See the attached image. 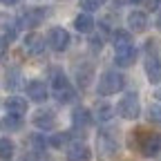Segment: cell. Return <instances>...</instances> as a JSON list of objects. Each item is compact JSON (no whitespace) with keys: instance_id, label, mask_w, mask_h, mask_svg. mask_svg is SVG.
Instances as JSON below:
<instances>
[{"instance_id":"obj_1","label":"cell","mask_w":161,"mask_h":161,"mask_svg":"<svg viewBox=\"0 0 161 161\" xmlns=\"http://www.w3.org/2000/svg\"><path fill=\"white\" fill-rule=\"evenodd\" d=\"M134 141H136V150L143 157L154 159V157L161 154V134L146 132V130H134Z\"/></svg>"},{"instance_id":"obj_2","label":"cell","mask_w":161,"mask_h":161,"mask_svg":"<svg viewBox=\"0 0 161 161\" xmlns=\"http://www.w3.org/2000/svg\"><path fill=\"white\" fill-rule=\"evenodd\" d=\"M52 92H54V96L60 101V103H74L76 101V90L72 87V83L67 80V76L60 69L52 72Z\"/></svg>"},{"instance_id":"obj_3","label":"cell","mask_w":161,"mask_h":161,"mask_svg":"<svg viewBox=\"0 0 161 161\" xmlns=\"http://www.w3.org/2000/svg\"><path fill=\"white\" fill-rule=\"evenodd\" d=\"M123 87H125V76L121 72L110 69V72H103V76L98 78L96 92H98V96H112V94L121 92Z\"/></svg>"},{"instance_id":"obj_4","label":"cell","mask_w":161,"mask_h":161,"mask_svg":"<svg viewBox=\"0 0 161 161\" xmlns=\"http://www.w3.org/2000/svg\"><path fill=\"white\" fill-rule=\"evenodd\" d=\"M116 112H119V116H121V119H128V121L139 119V114H141L139 96H136L134 92L123 94V96H121V101H119V105H116Z\"/></svg>"},{"instance_id":"obj_5","label":"cell","mask_w":161,"mask_h":161,"mask_svg":"<svg viewBox=\"0 0 161 161\" xmlns=\"http://www.w3.org/2000/svg\"><path fill=\"white\" fill-rule=\"evenodd\" d=\"M47 45L54 52H67V47L72 45V36L63 27H52L47 34Z\"/></svg>"},{"instance_id":"obj_6","label":"cell","mask_w":161,"mask_h":161,"mask_svg":"<svg viewBox=\"0 0 161 161\" xmlns=\"http://www.w3.org/2000/svg\"><path fill=\"white\" fill-rule=\"evenodd\" d=\"M96 148H98V157L108 161V159H112V157L116 154L119 143H116V139H114L112 132H101V134L96 136Z\"/></svg>"},{"instance_id":"obj_7","label":"cell","mask_w":161,"mask_h":161,"mask_svg":"<svg viewBox=\"0 0 161 161\" xmlns=\"http://www.w3.org/2000/svg\"><path fill=\"white\" fill-rule=\"evenodd\" d=\"M154 40H148V58H146V76L150 83H161V60L152 54Z\"/></svg>"},{"instance_id":"obj_8","label":"cell","mask_w":161,"mask_h":161,"mask_svg":"<svg viewBox=\"0 0 161 161\" xmlns=\"http://www.w3.org/2000/svg\"><path fill=\"white\" fill-rule=\"evenodd\" d=\"M25 52L27 54H31V56H40L45 49H47V38L45 36H40V34H36V31H31V34H27L25 36Z\"/></svg>"},{"instance_id":"obj_9","label":"cell","mask_w":161,"mask_h":161,"mask_svg":"<svg viewBox=\"0 0 161 161\" xmlns=\"http://www.w3.org/2000/svg\"><path fill=\"white\" fill-rule=\"evenodd\" d=\"M136 60V47L125 45V47H114V63L119 67H132Z\"/></svg>"},{"instance_id":"obj_10","label":"cell","mask_w":161,"mask_h":161,"mask_svg":"<svg viewBox=\"0 0 161 161\" xmlns=\"http://www.w3.org/2000/svg\"><path fill=\"white\" fill-rule=\"evenodd\" d=\"M65 157H67V161H90L92 159V150L85 143L76 141V143H69L65 148Z\"/></svg>"},{"instance_id":"obj_11","label":"cell","mask_w":161,"mask_h":161,"mask_svg":"<svg viewBox=\"0 0 161 161\" xmlns=\"http://www.w3.org/2000/svg\"><path fill=\"white\" fill-rule=\"evenodd\" d=\"M43 18H45V9H27L20 14L18 18V27H38L40 23H43Z\"/></svg>"},{"instance_id":"obj_12","label":"cell","mask_w":161,"mask_h":161,"mask_svg":"<svg viewBox=\"0 0 161 161\" xmlns=\"http://www.w3.org/2000/svg\"><path fill=\"white\" fill-rule=\"evenodd\" d=\"M27 96L34 101V103H43V101H47V96H49V90H47V85L43 80H29L27 83Z\"/></svg>"},{"instance_id":"obj_13","label":"cell","mask_w":161,"mask_h":161,"mask_svg":"<svg viewBox=\"0 0 161 161\" xmlns=\"http://www.w3.org/2000/svg\"><path fill=\"white\" fill-rule=\"evenodd\" d=\"M56 114L52 112V110H38L36 114H34V119H31V123L36 125V128H40V130H52V128H56Z\"/></svg>"},{"instance_id":"obj_14","label":"cell","mask_w":161,"mask_h":161,"mask_svg":"<svg viewBox=\"0 0 161 161\" xmlns=\"http://www.w3.org/2000/svg\"><path fill=\"white\" fill-rule=\"evenodd\" d=\"M148 14L146 11H130L128 14V27L132 29V31H139V34H143L146 29H148Z\"/></svg>"},{"instance_id":"obj_15","label":"cell","mask_w":161,"mask_h":161,"mask_svg":"<svg viewBox=\"0 0 161 161\" xmlns=\"http://www.w3.org/2000/svg\"><path fill=\"white\" fill-rule=\"evenodd\" d=\"M92 121H94V114H92L87 108H76V110L72 112V123H74L76 130H85V128H90Z\"/></svg>"},{"instance_id":"obj_16","label":"cell","mask_w":161,"mask_h":161,"mask_svg":"<svg viewBox=\"0 0 161 161\" xmlns=\"http://www.w3.org/2000/svg\"><path fill=\"white\" fill-rule=\"evenodd\" d=\"M74 27H76V31H80V34H90V31L94 29V18H92V14H90V11L78 14V16L74 18Z\"/></svg>"},{"instance_id":"obj_17","label":"cell","mask_w":161,"mask_h":161,"mask_svg":"<svg viewBox=\"0 0 161 161\" xmlns=\"http://www.w3.org/2000/svg\"><path fill=\"white\" fill-rule=\"evenodd\" d=\"M5 110L11 112V114H20V116H23L27 112V101L23 96H9L5 101Z\"/></svg>"},{"instance_id":"obj_18","label":"cell","mask_w":161,"mask_h":161,"mask_svg":"<svg viewBox=\"0 0 161 161\" xmlns=\"http://www.w3.org/2000/svg\"><path fill=\"white\" fill-rule=\"evenodd\" d=\"M0 128H3L5 132L20 130V128H23V116H20V114H11V112H7V116L0 121Z\"/></svg>"},{"instance_id":"obj_19","label":"cell","mask_w":161,"mask_h":161,"mask_svg":"<svg viewBox=\"0 0 161 161\" xmlns=\"http://www.w3.org/2000/svg\"><path fill=\"white\" fill-rule=\"evenodd\" d=\"M47 143L52 146V148H67V143H69V132H56L54 136H49V141Z\"/></svg>"},{"instance_id":"obj_20","label":"cell","mask_w":161,"mask_h":161,"mask_svg":"<svg viewBox=\"0 0 161 161\" xmlns=\"http://www.w3.org/2000/svg\"><path fill=\"white\" fill-rule=\"evenodd\" d=\"M112 40H114V47H125V45H132V36H130L125 29H116Z\"/></svg>"},{"instance_id":"obj_21","label":"cell","mask_w":161,"mask_h":161,"mask_svg":"<svg viewBox=\"0 0 161 161\" xmlns=\"http://www.w3.org/2000/svg\"><path fill=\"white\" fill-rule=\"evenodd\" d=\"M94 112H96L94 116H96L98 121H110V119H112V108H110V103H105V101H103V103H98Z\"/></svg>"},{"instance_id":"obj_22","label":"cell","mask_w":161,"mask_h":161,"mask_svg":"<svg viewBox=\"0 0 161 161\" xmlns=\"http://www.w3.org/2000/svg\"><path fill=\"white\" fill-rule=\"evenodd\" d=\"M14 150H16L14 141L0 139V159H11V157H14Z\"/></svg>"},{"instance_id":"obj_23","label":"cell","mask_w":161,"mask_h":161,"mask_svg":"<svg viewBox=\"0 0 161 161\" xmlns=\"http://www.w3.org/2000/svg\"><path fill=\"white\" fill-rule=\"evenodd\" d=\"M5 85H7V90H16V87L20 85V72H18V69H9V72H7Z\"/></svg>"},{"instance_id":"obj_24","label":"cell","mask_w":161,"mask_h":161,"mask_svg":"<svg viewBox=\"0 0 161 161\" xmlns=\"http://www.w3.org/2000/svg\"><path fill=\"white\" fill-rule=\"evenodd\" d=\"M25 161H49V157L45 150H29L25 154Z\"/></svg>"},{"instance_id":"obj_25","label":"cell","mask_w":161,"mask_h":161,"mask_svg":"<svg viewBox=\"0 0 161 161\" xmlns=\"http://www.w3.org/2000/svg\"><path fill=\"white\" fill-rule=\"evenodd\" d=\"M148 119L152 121V123L161 125V105H150L148 108Z\"/></svg>"},{"instance_id":"obj_26","label":"cell","mask_w":161,"mask_h":161,"mask_svg":"<svg viewBox=\"0 0 161 161\" xmlns=\"http://www.w3.org/2000/svg\"><path fill=\"white\" fill-rule=\"evenodd\" d=\"M105 0H80V5H83L85 11H94V9H101L103 7Z\"/></svg>"},{"instance_id":"obj_27","label":"cell","mask_w":161,"mask_h":161,"mask_svg":"<svg viewBox=\"0 0 161 161\" xmlns=\"http://www.w3.org/2000/svg\"><path fill=\"white\" fill-rule=\"evenodd\" d=\"M148 9L150 11H159L161 9V0H148Z\"/></svg>"},{"instance_id":"obj_28","label":"cell","mask_w":161,"mask_h":161,"mask_svg":"<svg viewBox=\"0 0 161 161\" xmlns=\"http://www.w3.org/2000/svg\"><path fill=\"white\" fill-rule=\"evenodd\" d=\"M7 52V38H3V36H0V56H3Z\"/></svg>"},{"instance_id":"obj_29","label":"cell","mask_w":161,"mask_h":161,"mask_svg":"<svg viewBox=\"0 0 161 161\" xmlns=\"http://www.w3.org/2000/svg\"><path fill=\"white\" fill-rule=\"evenodd\" d=\"M0 3H3V5H18L20 0H0Z\"/></svg>"},{"instance_id":"obj_30","label":"cell","mask_w":161,"mask_h":161,"mask_svg":"<svg viewBox=\"0 0 161 161\" xmlns=\"http://www.w3.org/2000/svg\"><path fill=\"white\" fill-rule=\"evenodd\" d=\"M157 29H159V31H161V16H159V18H157Z\"/></svg>"},{"instance_id":"obj_31","label":"cell","mask_w":161,"mask_h":161,"mask_svg":"<svg viewBox=\"0 0 161 161\" xmlns=\"http://www.w3.org/2000/svg\"><path fill=\"white\" fill-rule=\"evenodd\" d=\"M154 96H157V98H159V101H161V87H159V90H157V92H154Z\"/></svg>"},{"instance_id":"obj_32","label":"cell","mask_w":161,"mask_h":161,"mask_svg":"<svg viewBox=\"0 0 161 161\" xmlns=\"http://www.w3.org/2000/svg\"><path fill=\"white\" fill-rule=\"evenodd\" d=\"M125 3H132V5H139V3H141V0H125Z\"/></svg>"}]
</instances>
